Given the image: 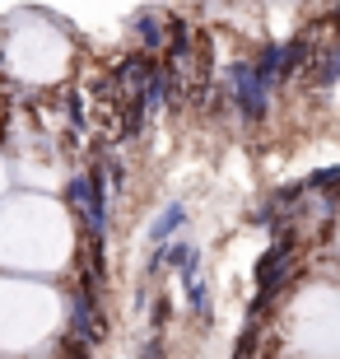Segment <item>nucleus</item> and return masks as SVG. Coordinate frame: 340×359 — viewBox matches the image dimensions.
Wrapping results in <instances>:
<instances>
[{
  "instance_id": "obj_5",
  "label": "nucleus",
  "mask_w": 340,
  "mask_h": 359,
  "mask_svg": "<svg viewBox=\"0 0 340 359\" xmlns=\"http://www.w3.org/2000/svg\"><path fill=\"white\" fill-rule=\"evenodd\" d=\"M135 24H140V42H144V52H158V47L168 42V33H163V24H158V14H154V10H144L140 19H135Z\"/></svg>"
},
{
  "instance_id": "obj_4",
  "label": "nucleus",
  "mask_w": 340,
  "mask_h": 359,
  "mask_svg": "<svg viewBox=\"0 0 340 359\" xmlns=\"http://www.w3.org/2000/svg\"><path fill=\"white\" fill-rule=\"evenodd\" d=\"M303 61H308V38H294L280 47V80H289L294 70H303Z\"/></svg>"
},
{
  "instance_id": "obj_3",
  "label": "nucleus",
  "mask_w": 340,
  "mask_h": 359,
  "mask_svg": "<svg viewBox=\"0 0 340 359\" xmlns=\"http://www.w3.org/2000/svg\"><path fill=\"white\" fill-rule=\"evenodd\" d=\"M182 224H186V210L177 205V201H172L168 210L154 219V229H149V243H154V248H168V238H172V233H177Z\"/></svg>"
},
{
  "instance_id": "obj_6",
  "label": "nucleus",
  "mask_w": 340,
  "mask_h": 359,
  "mask_svg": "<svg viewBox=\"0 0 340 359\" xmlns=\"http://www.w3.org/2000/svg\"><path fill=\"white\" fill-rule=\"evenodd\" d=\"M186 299H191V308H196L200 318H210V290H205V280H191V285H186Z\"/></svg>"
},
{
  "instance_id": "obj_7",
  "label": "nucleus",
  "mask_w": 340,
  "mask_h": 359,
  "mask_svg": "<svg viewBox=\"0 0 340 359\" xmlns=\"http://www.w3.org/2000/svg\"><path fill=\"white\" fill-rule=\"evenodd\" d=\"M336 80H340V52H331L322 61V70H317V84H336Z\"/></svg>"
},
{
  "instance_id": "obj_1",
  "label": "nucleus",
  "mask_w": 340,
  "mask_h": 359,
  "mask_svg": "<svg viewBox=\"0 0 340 359\" xmlns=\"http://www.w3.org/2000/svg\"><path fill=\"white\" fill-rule=\"evenodd\" d=\"M294 252H299V248H294L289 233H280V238L261 252V262H257V304H252V322L271 308V299L285 290V280L294 276V266H299V257H294Z\"/></svg>"
},
{
  "instance_id": "obj_8",
  "label": "nucleus",
  "mask_w": 340,
  "mask_h": 359,
  "mask_svg": "<svg viewBox=\"0 0 340 359\" xmlns=\"http://www.w3.org/2000/svg\"><path fill=\"white\" fill-rule=\"evenodd\" d=\"M61 355H66V359H89V346L75 341V336H61Z\"/></svg>"
},
{
  "instance_id": "obj_10",
  "label": "nucleus",
  "mask_w": 340,
  "mask_h": 359,
  "mask_svg": "<svg viewBox=\"0 0 340 359\" xmlns=\"http://www.w3.org/2000/svg\"><path fill=\"white\" fill-rule=\"evenodd\" d=\"M163 322H168V299H158V304H154V327H158V332H163Z\"/></svg>"
},
{
  "instance_id": "obj_2",
  "label": "nucleus",
  "mask_w": 340,
  "mask_h": 359,
  "mask_svg": "<svg viewBox=\"0 0 340 359\" xmlns=\"http://www.w3.org/2000/svg\"><path fill=\"white\" fill-rule=\"evenodd\" d=\"M229 89H233V98H238V112H243V121H261V117H266V107H271V89H261V80L252 75L247 61L229 66Z\"/></svg>"
},
{
  "instance_id": "obj_9",
  "label": "nucleus",
  "mask_w": 340,
  "mask_h": 359,
  "mask_svg": "<svg viewBox=\"0 0 340 359\" xmlns=\"http://www.w3.org/2000/svg\"><path fill=\"white\" fill-rule=\"evenodd\" d=\"M144 359H163V336H149V346H144Z\"/></svg>"
}]
</instances>
